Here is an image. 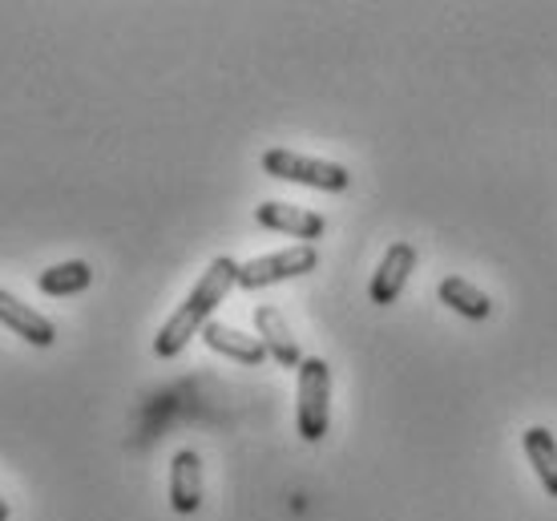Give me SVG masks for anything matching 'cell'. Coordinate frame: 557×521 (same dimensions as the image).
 Returning a JSON list of instances; mask_svg holds the SVG:
<instances>
[{
	"mask_svg": "<svg viewBox=\"0 0 557 521\" xmlns=\"http://www.w3.org/2000/svg\"><path fill=\"white\" fill-rule=\"evenodd\" d=\"M231 287H238V263L231 255H219V259L202 271V280H198L195 291L182 299V308L174 311L166 324H162V332L153 336V352L162 356V360H174L190 339L202 336V327L210 324L214 308L231 296Z\"/></svg>",
	"mask_w": 557,
	"mask_h": 521,
	"instance_id": "6da1fadb",
	"label": "cell"
},
{
	"mask_svg": "<svg viewBox=\"0 0 557 521\" xmlns=\"http://www.w3.org/2000/svg\"><path fill=\"white\" fill-rule=\"evenodd\" d=\"M295 424L307 445L327 437L332 424V368L320 356H307L299 364V405H295Z\"/></svg>",
	"mask_w": 557,
	"mask_h": 521,
	"instance_id": "7a4b0ae2",
	"label": "cell"
},
{
	"mask_svg": "<svg viewBox=\"0 0 557 521\" xmlns=\"http://www.w3.org/2000/svg\"><path fill=\"white\" fill-rule=\"evenodd\" d=\"M263 170L271 174V178L311 186V190H348V186H351V174L339 166V162H323V158L295 154V150H283V146L267 150Z\"/></svg>",
	"mask_w": 557,
	"mask_h": 521,
	"instance_id": "3957f363",
	"label": "cell"
},
{
	"mask_svg": "<svg viewBox=\"0 0 557 521\" xmlns=\"http://www.w3.org/2000/svg\"><path fill=\"white\" fill-rule=\"evenodd\" d=\"M315 268H320V251L311 243H295L287 251H271L251 259V263H238V287L259 291V287H271V283L299 280V275H307V271Z\"/></svg>",
	"mask_w": 557,
	"mask_h": 521,
	"instance_id": "277c9868",
	"label": "cell"
},
{
	"mask_svg": "<svg viewBox=\"0 0 557 521\" xmlns=\"http://www.w3.org/2000/svg\"><path fill=\"white\" fill-rule=\"evenodd\" d=\"M412 271H417V247L412 243H392L388 251H384V259H380L376 275H372V287H368L372 303H380V308L396 303Z\"/></svg>",
	"mask_w": 557,
	"mask_h": 521,
	"instance_id": "5b68a950",
	"label": "cell"
},
{
	"mask_svg": "<svg viewBox=\"0 0 557 521\" xmlns=\"http://www.w3.org/2000/svg\"><path fill=\"white\" fill-rule=\"evenodd\" d=\"M255 223L267 226V231H283V235H295V239H320L327 223L323 214L307 211V207H292V202H263L255 207Z\"/></svg>",
	"mask_w": 557,
	"mask_h": 521,
	"instance_id": "8992f818",
	"label": "cell"
},
{
	"mask_svg": "<svg viewBox=\"0 0 557 521\" xmlns=\"http://www.w3.org/2000/svg\"><path fill=\"white\" fill-rule=\"evenodd\" d=\"M255 332H259V339H263V348L271 360H278L283 368H295V372H299V364H304L307 356L299 352V344H295L287 320L278 315V308H271V303L255 308Z\"/></svg>",
	"mask_w": 557,
	"mask_h": 521,
	"instance_id": "52a82bcc",
	"label": "cell"
},
{
	"mask_svg": "<svg viewBox=\"0 0 557 521\" xmlns=\"http://www.w3.org/2000/svg\"><path fill=\"white\" fill-rule=\"evenodd\" d=\"M0 324L9 327V332H16L21 339H28L33 348H49L57 339L53 320H45L41 311H33L28 303H21V299H16L13 291H4V287H0Z\"/></svg>",
	"mask_w": 557,
	"mask_h": 521,
	"instance_id": "ba28073f",
	"label": "cell"
},
{
	"mask_svg": "<svg viewBox=\"0 0 557 521\" xmlns=\"http://www.w3.org/2000/svg\"><path fill=\"white\" fill-rule=\"evenodd\" d=\"M170 506L178 513H195L202 506V461L195 449L174 452L170 461Z\"/></svg>",
	"mask_w": 557,
	"mask_h": 521,
	"instance_id": "9c48e42d",
	"label": "cell"
},
{
	"mask_svg": "<svg viewBox=\"0 0 557 521\" xmlns=\"http://www.w3.org/2000/svg\"><path fill=\"white\" fill-rule=\"evenodd\" d=\"M202 344H207L210 352L238 360V364L255 368V364H263V360H267L263 339L247 336V332H238V327H231V324H219V320H210V324L202 327Z\"/></svg>",
	"mask_w": 557,
	"mask_h": 521,
	"instance_id": "30bf717a",
	"label": "cell"
},
{
	"mask_svg": "<svg viewBox=\"0 0 557 521\" xmlns=\"http://www.w3.org/2000/svg\"><path fill=\"white\" fill-rule=\"evenodd\" d=\"M436 296H441V303H448V308L457 311V315H465V320H488L493 315V299L476 287V283L460 280V275H445L441 280V287H436Z\"/></svg>",
	"mask_w": 557,
	"mask_h": 521,
	"instance_id": "8fae6325",
	"label": "cell"
},
{
	"mask_svg": "<svg viewBox=\"0 0 557 521\" xmlns=\"http://www.w3.org/2000/svg\"><path fill=\"white\" fill-rule=\"evenodd\" d=\"M521 445H525V457H530L537 481L545 485V494L557 497V441H554V433L542 429V424H533V429L521 433Z\"/></svg>",
	"mask_w": 557,
	"mask_h": 521,
	"instance_id": "7c38bea8",
	"label": "cell"
},
{
	"mask_svg": "<svg viewBox=\"0 0 557 521\" xmlns=\"http://www.w3.org/2000/svg\"><path fill=\"white\" fill-rule=\"evenodd\" d=\"M89 283H94V271H89V263H82V259H70V263H57V268L41 271L37 287H41L45 296L65 299V296H77V291H85Z\"/></svg>",
	"mask_w": 557,
	"mask_h": 521,
	"instance_id": "4fadbf2b",
	"label": "cell"
},
{
	"mask_svg": "<svg viewBox=\"0 0 557 521\" xmlns=\"http://www.w3.org/2000/svg\"><path fill=\"white\" fill-rule=\"evenodd\" d=\"M0 521H9V501L0 497Z\"/></svg>",
	"mask_w": 557,
	"mask_h": 521,
	"instance_id": "5bb4252c",
	"label": "cell"
}]
</instances>
